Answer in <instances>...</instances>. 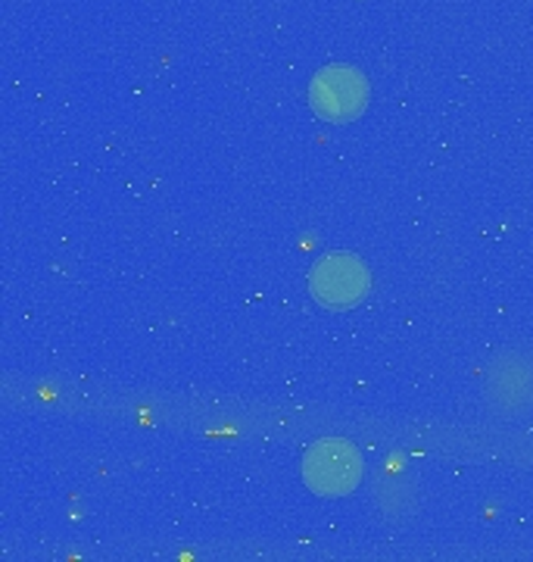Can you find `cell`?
Segmentation results:
<instances>
[{"instance_id": "1", "label": "cell", "mask_w": 533, "mask_h": 562, "mask_svg": "<svg viewBox=\"0 0 533 562\" xmlns=\"http://www.w3.org/2000/svg\"><path fill=\"white\" fill-rule=\"evenodd\" d=\"M372 98L368 79L347 63L318 69L309 81V106L325 122H353L365 113Z\"/></svg>"}, {"instance_id": "2", "label": "cell", "mask_w": 533, "mask_h": 562, "mask_svg": "<svg viewBox=\"0 0 533 562\" xmlns=\"http://www.w3.org/2000/svg\"><path fill=\"white\" fill-rule=\"evenodd\" d=\"M362 457L343 438H325L309 447L303 460V479L318 497H347L362 482Z\"/></svg>"}, {"instance_id": "3", "label": "cell", "mask_w": 533, "mask_h": 562, "mask_svg": "<svg viewBox=\"0 0 533 562\" xmlns=\"http://www.w3.org/2000/svg\"><path fill=\"white\" fill-rule=\"evenodd\" d=\"M309 291L328 310H350L368 297L372 276L353 254H325L309 276Z\"/></svg>"}]
</instances>
